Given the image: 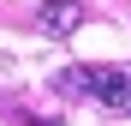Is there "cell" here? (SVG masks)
<instances>
[{
    "label": "cell",
    "instance_id": "7a4b0ae2",
    "mask_svg": "<svg viewBox=\"0 0 131 126\" xmlns=\"http://www.w3.org/2000/svg\"><path fill=\"white\" fill-rule=\"evenodd\" d=\"M119 114H131V66H125V96H119Z\"/></svg>",
    "mask_w": 131,
    "mask_h": 126
},
{
    "label": "cell",
    "instance_id": "3957f363",
    "mask_svg": "<svg viewBox=\"0 0 131 126\" xmlns=\"http://www.w3.org/2000/svg\"><path fill=\"white\" fill-rule=\"evenodd\" d=\"M0 66H6V60H0Z\"/></svg>",
    "mask_w": 131,
    "mask_h": 126
},
{
    "label": "cell",
    "instance_id": "6da1fadb",
    "mask_svg": "<svg viewBox=\"0 0 131 126\" xmlns=\"http://www.w3.org/2000/svg\"><path fill=\"white\" fill-rule=\"evenodd\" d=\"M83 0H42L36 6V24L48 30V36H72V30H83Z\"/></svg>",
    "mask_w": 131,
    "mask_h": 126
}]
</instances>
